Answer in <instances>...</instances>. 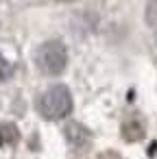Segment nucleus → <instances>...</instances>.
<instances>
[{
	"mask_svg": "<svg viewBox=\"0 0 157 159\" xmlns=\"http://www.w3.org/2000/svg\"><path fill=\"white\" fill-rule=\"evenodd\" d=\"M37 109L48 120H61V118L70 116V111H72V94H70V89L66 85H53V87H48L39 96Z\"/></svg>",
	"mask_w": 157,
	"mask_h": 159,
	"instance_id": "f257e3e1",
	"label": "nucleus"
},
{
	"mask_svg": "<svg viewBox=\"0 0 157 159\" xmlns=\"http://www.w3.org/2000/svg\"><path fill=\"white\" fill-rule=\"evenodd\" d=\"M35 63L37 68L44 72V74H50V76H57L66 70V63H68V50L61 42L57 39H50L46 44L39 46V50L35 52Z\"/></svg>",
	"mask_w": 157,
	"mask_h": 159,
	"instance_id": "f03ea898",
	"label": "nucleus"
},
{
	"mask_svg": "<svg viewBox=\"0 0 157 159\" xmlns=\"http://www.w3.org/2000/svg\"><path fill=\"white\" fill-rule=\"evenodd\" d=\"M66 137H68V142L72 146L79 148V146H85L90 142V131L85 126H81L79 122H72V124L66 126Z\"/></svg>",
	"mask_w": 157,
	"mask_h": 159,
	"instance_id": "7ed1b4c3",
	"label": "nucleus"
},
{
	"mask_svg": "<svg viewBox=\"0 0 157 159\" xmlns=\"http://www.w3.org/2000/svg\"><path fill=\"white\" fill-rule=\"evenodd\" d=\"M18 139V129L13 124H2L0 126V144H13Z\"/></svg>",
	"mask_w": 157,
	"mask_h": 159,
	"instance_id": "20e7f679",
	"label": "nucleus"
},
{
	"mask_svg": "<svg viewBox=\"0 0 157 159\" xmlns=\"http://www.w3.org/2000/svg\"><path fill=\"white\" fill-rule=\"evenodd\" d=\"M146 22L157 29V0H150L146 7Z\"/></svg>",
	"mask_w": 157,
	"mask_h": 159,
	"instance_id": "39448f33",
	"label": "nucleus"
},
{
	"mask_svg": "<svg viewBox=\"0 0 157 159\" xmlns=\"http://www.w3.org/2000/svg\"><path fill=\"white\" fill-rule=\"evenodd\" d=\"M9 74H11V66H9V61H7L2 55H0V81L7 79Z\"/></svg>",
	"mask_w": 157,
	"mask_h": 159,
	"instance_id": "423d86ee",
	"label": "nucleus"
}]
</instances>
